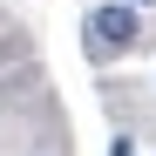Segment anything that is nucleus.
<instances>
[{
  "instance_id": "obj_1",
  "label": "nucleus",
  "mask_w": 156,
  "mask_h": 156,
  "mask_svg": "<svg viewBox=\"0 0 156 156\" xmlns=\"http://www.w3.org/2000/svg\"><path fill=\"white\" fill-rule=\"evenodd\" d=\"M136 7L129 0H109V7H95L88 14V55L102 61V55H115V48H136Z\"/></svg>"
},
{
  "instance_id": "obj_2",
  "label": "nucleus",
  "mask_w": 156,
  "mask_h": 156,
  "mask_svg": "<svg viewBox=\"0 0 156 156\" xmlns=\"http://www.w3.org/2000/svg\"><path fill=\"white\" fill-rule=\"evenodd\" d=\"M109 156H136V143H129V136H115V143H109Z\"/></svg>"
},
{
  "instance_id": "obj_3",
  "label": "nucleus",
  "mask_w": 156,
  "mask_h": 156,
  "mask_svg": "<svg viewBox=\"0 0 156 156\" xmlns=\"http://www.w3.org/2000/svg\"><path fill=\"white\" fill-rule=\"evenodd\" d=\"M129 7H149V0H129Z\"/></svg>"
}]
</instances>
